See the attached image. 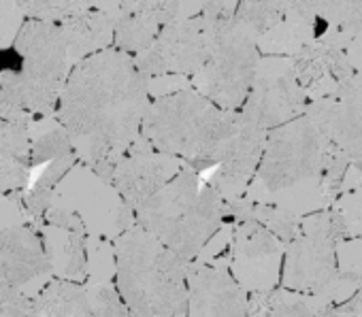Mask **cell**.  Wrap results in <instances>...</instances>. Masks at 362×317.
Returning <instances> with one entry per match:
<instances>
[{"instance_id": "8992f818", "label": "cell", "mask_w": 362, "mask_h": 317, "mask_svg": "<svg viewBox=\"0 0 362 317\" xmlns=\"http://www.w3.org/2000/svg\"><path fill=\"white\" fill-rule=\"evenodd\" d=\"M237 3H203L207 54L192 90L222 111H241L260 62L258 41L235 20Z\"/></svg>"}, {"instance_id": "ba28073f", "label": "cell", "mask_w": 362, "mask_h": 317, "mask_svg": "<svg viewBox=\"0 0 362 317\" xmlns=\"http://www.w3.org/2000/svg\"><path fill=\"white\" fill-rule=\"evenodd\" d=\"M347 234L341 211H322L300 220V230L284 249L281 285L292 294L324 296L339 279L337 243Z\"/></svg>"}, {"instance_id": "44dd1931", "label": "cell", "mask_w": 362, "mask_h": 317, "mask_svg": "<svg viewBox=\"0 0 362 317\" xmlns=\"http://www.w3.org/2000/svg\"><path fill=\"white\" fill-rule=\"evenodd\" d=\"M326 296L303 294H264L250 298L247 317H328Z\"/></svg>"}, {"instance_id": "5bb4252c", "label": "cell", "mask_w": 362, "mask_h": 317, "mask_svg": "<svg viewBox=\"0 0 362 317\" xmlns=\"http://www.w3.org/2000/svg\"><path fill=\"white\" fill-rule=\"evenodd\" d=\"M186 283L188 317H247L250 298L230 275L226 253L188 262Z\"/></svg>"}, {"instance_id": "ffe728a7", "label": "cell", "mask_w": 362, "mask_h": 317, "mask_svg": "<svg viewBox=\"0 0 362 317\" xmlns=\"http://www.w3.org/2000/svg\"><path fill=\"white\" fill-rule=\"evenodd\" d=\"M33 317H94L86 283L52 279L33 298Z\"/></svg>"}, {"instance_id": "83f0119b", "label": "cell", "mask_w": 362, "mask_h": 317, "mask_svg": "<svg viewBox=\"0 0 362 317\" xmlns=\"http://www.w3.org/2000/svg\"><path fill=\"white\" fill-rule=\"evenodd\" d=\"M0 317H33V300L9 283L0 281Z\"/></svg>"}, {"instance_id": "6da1fadb", "label": "cell", "mask_w": 362, "mask_h": 317, "mask_svg": "<svg viewBox=\"0 0 362 317\" xmlns=\"http://www.w3.org/2000/svg\"><path fill=\"white\" fill-rule=\"evenodd\" d=\"M149 100L147 79L132 56L109 47L71 71L54 117L77 160L109 184L117 160L141 138Z\"/></svg>"}, {"instance_id": "4316f807", "label": "cell", "mask_w": 362, "mask_h": 317, "mask_svg": "<svg viewBox=\"0 0 362 317\" xmlns=\"http://www.w3.org/2000/svg\"><path fill=\"white\" fill-rule=\"evenodd\" d=\"M26 16L20 3H0V49H7L16 43Z\"/></svg>"}, {"instance_id": "e0dca14e", "label": "cell", "mask_w": 362, "mask_h": 317, "mask_svg": "<svg viewBox=\"0 0 362 317\" xmlns=\"http://www.w3.org/2000/svg\"><path fill=\"white\" fill-rule=\"evenodd\" d=\"M264 140L267 132L241 115L235 132L228 136L220 151L214 175L207 181L224 201H237L245 196L256 177Z\"/></svg>"}, {"instance_id": "9c48e42d", "label": "cell", "mask_w": 362, "mask_h": 317, "mask_svg": "<svg viewBox=\"0 0 362 317\" xmlns=\"http://www.w3.org/2000/svg\"><path fill=\"white\" fill-rule=\"evenodd\" d=\"M52 207L77 215L88 237L109 243L134 226V217L119 194L81 162H77L56 186Z\"/></svg>"}, {"instance_id": "5b68a950", "label": "cell", "mask_w": 362, "mask_h": 317, "mask_svg": "<svg viewBox=\"0 0 362 317\" xmlns=\"http://www.w3.org/2000/svg\"><path fill=\"white\" fill-rule=\"evenodd\" d=\"M13 45L20 66L0 71V113L54 117L62 88L75 68L60 26L26 20Z\"/></svg>"}, {"instance_id": "30bf717a", "label": "cell", "mask_w": 362, "mask_h": 317, "mask_svg": "<svg viewBox=\"0 0 362 317\" xmlns=\"http://www.w3.org/2000/svg\"><path fill=\"white\" fill-rule=\"evenodd\" d=\"M307 104L309 100L296 81L292 60L281 56H260L252 90L239 113L254 126L271 132L300 117Z\"/></svg>"}, {"instance_id": "d4e9b609", "label": "cell", "mask_w": 362, "mask_h": 317, "mask_svg": "<svg viewBox=\"0 0 362 317\" xmlns=\"http://www.w3.org/2000/svg\"><path fill=\"white\" fill-rule=\"evenodd\" d=\"M115 279V256L113 243L103 239H88V285L109 283Z\"/></svg>"}, {"instance_id": "4fadbf2b", "label": "cell", "mask_w": 362, "mask_h": 317, "mask_svg": "<svg viewBox=\"0 0 362 317\" xmlns=\"http://www.w3.org/2000/svg\"><path fill=\"white\" fill-rule=\"evenodd\" d=\"M305 115L362 171V73L341 81L332 94L309 100Z\"/></svg>"}, {"instance_id": "8fae6325", "label": "cell", "mask_w": 362, "mask_h": 317, "mask_svg": "<svg viewBox=\"0 0 362 317\" xmlns=\"http://www.w3.org/2000/svg\"><path fill=\"white\" fill-rule=\"evenodd\" d=\"M207 54V24L199 13L194 18L175 20L160 26L151 45L136 54L134 66L139 73L149 79L160 77H184L192 79Z\"/></svg>"}, {"instance_id": "f1b7e54d", "label": "cell", "mask_w": 362, "mask_h": 317, "mask_svg": "<svg viewBox=\"0 0 362 317\" xmlns=\"http://www.w3.org/2000/svg\"><path fill=\"white\" fill-rule=\"evenodd\" d=\"M24 224H28V217L24 213L22 192L0 196V232L7 228L24 226Z\"/></svg>"}, {"instance_id": "484cf974", "label": "cell", "mask_w": 362, "mask_h": 317, "mask_svg": "<svg viewBox=\"0 0 362 317\" xmlns=\"http://www.w3.org/2000/svg\"><path fill=\"white\" fill-rule=\"evenodd\" d=\"M86 289H88V298H90L94 317H130L113 281L94 283V285L86 283Z\"/></svg>"}, {"instance_id": "d6986e66", "label": "cell", "mask_w": 362, "mask_h": 317, "mask_svg": "<svg viewBox=\"0 0 362 317\" xmlns=\"http://www.w3.org/2000/svg\"><path fill=\"white\" fill-rule=\"evenodd\" d=\"M58 26L64 35L73 66L113 45V16L109 13L107 3H92L88 11Z\"/></svg>"}, {"instance_id": "7a4b0ae2", "label": "cell", "mask_w": 362, "mask_h": 317, "mask_svg": "<svg viewBox=\"0 0 362 317\" xmlns=\"http://www.w3.org/2000/svg\"><path fill=\"white\" fill-rule=\"evenodd\" d=\"M239 117V111L218 109L190 85L149 100L141 136L156 151L203 173L216 169Z\"/></svg>"}, {"instance_id": "7c38bea8", "label": "cell", "mask_w": 362, "mask_h": 317, "mask_svg": "<svg viewBox=\"0 0 362 317\" xmlns=\"http://www.w3.org/2000/svg\"><path fill=\"white\" fill-rule=\"evenodd\" d=\"M284 249V243L262 224H233L226 264L247 298L275 292V285L281 277Z\"/></svg>"}, {"instance_id": "2e32d148", "label": "cell", "mask_w": 362, "mask_h": 317, "mask_svg": "<svg viewBox=\"0 0 362 317\" xmlns=\"http://www.w3.org/2000/svg\"><path fill=\"white\" fill-rule=\"evenodd\" d=\"M54 279L39 230L33 224L0 232V281L30 300Z\"/></svg>"}, {"instance_id": "3957f363", "label": "cell", "mask_w": 362, "mask_h": 317, "mask_svg": "<svg viewBox=\"0 0 362 317\" xmlns=\"http://www.w3.org/2000/svg\"><path fill=\"white\" fill-rule=\"evenodd\" d=\"M113 283L130 317H188V262L136 224L113 241Z\"/></svg>"}, {"instance_id": "52a82bcc", "label": "cell", "mask_w": 362, "mask_h": 317, "mask_svg": "<svg viewBox=\"0 0 362 317\" xmlns=\"http://www.w3.org/2000/svg\"><path fill=\"white\" fill-rule=\"evenodd\" d=\"M330 149L332 143L305 113L267 132L260 165L245 196L279 207L296 188L307 184H315L322 192V175Z\"/></svg>"}, {"instance_id": "7402d4cb", "label": "cell", "mask_w": 362, "mask_h": 317, "mask_svg": "<svg viewBox=\"0 0 362 317\" xmlns=\"http://www.w3.org/2000/svg\"><path fill=\"white\" fill-rule=\"evenodd\" d=\"M28 138H30V169L77 157L69 134L56 121V117L35 119L28 128Z\"/></svg>"}, {"instance_id": "cb8c5ba5", "label": "cell", "mask_w": 362, "mask_h": 317, "mask_svg": "<svg viewBox=\"0 0 362 317\" xmlns=\"http://www.w3.org/2000/svg\"><path fill=\"white\" fill-rule=\"evenodd\" d=\"M26 20H37L45 24H62L92 7V3H71V0H58V3H20Z\"/></svg>"}, {"instance_id": "9a60e30c", "label": "cell", "mask_w": 362, "mask_h": 317, "mask_svg": "<svg viewBox=\"0 0 362 317\" xmlns=\"http://www.w3.org/2000/svg\"><path fill=\"white\" fill-rule=\"evenodd\" d=\"M181 169H184V162L156 151L141 136L113 167L109 186L119 194L134 217V213Z\"/></svg>"}, {"instance_id": "ac0fdd59", "label": "cell", "mask_w": 362, "mask_h": 317, "mask_svg": "<svg viewBox=\"0 0 362 317\" xmlns=\"http://www.w3.org/2000/svg\"><path fill=\"white\" fill-rule=\"evenodd\" d=\"M35 119L0 113V196L24 192L30 181V138Z\"/></svg>"}, {"instance_id": "277c9868", "label": "cell", "mask_w": 362, "mask_h": 317, "mask_svg": "<svg viewBox=\"0 0 362 317\" xmlns=\"http://www.w3.org/2000/svg\"><path fill=\"white\" fill-rule=\"evenodd\" d=\"M134 224L184 262H192L226 226L224 198L184 165L134 213Z\"/></svg>"}, {"instance_id": "603a6c76", "label": "cell", "mask_w": 362, "mask_h": 317, "mask_svg": "<svg viewBox=\"0 0 362 317\" xmlns=\"http://www.w3.org/2000/svg\"><path fill=\"white\" fill-rule=\"evenodd\" d=\"M286 13V3H237L235 20L260 41L269 30H273Z\"/></svg>"}]
</instances>
